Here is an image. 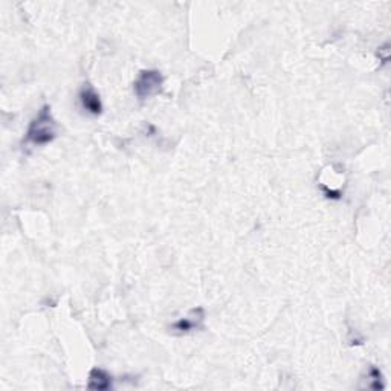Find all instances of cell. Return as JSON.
<instances>
[{
  "mask_svg": "<svg viewBox=\"0 0 391 391\" xmlns=\"http://www.w3.org/2000/svg\"><path fill=\"white\" fill-rule=\"evenodd\" d=\"M57 138V122L51 113V107L46 104L38 111L31 121L23 145H46Z\"/></svg>",
  "mask_w": 391,
  "mask_h": 391,
  "instance_id": "1",
  "label": "cell"
},
{
  "mask_svg": "<svg viewBox=\"0 0 391 391\" xmlns=\"http://www.w3.org/2000/svg\"><path fill=\"white\" fill-rule=\"evenodd\" d=\"M163 84V75L156 69H145L141 70L133 83V90L138 99L144 101L152 98L156 93H159Z\"/></svg>",
  "mask_w": 391,
  "mask_h": 391,
  "instance_id": "2",
  "label": "cell"
},
{
  "mask_svg": "<svg viewBox=\"0 0 391 391\" xmlns=\"http://www.w3.org/2000/svg\"><path fill=\"white\" fill-rule=\"evenodd\" d=\"M203 319H205V310L196 308L190 312L189 317L177 319L173 324H170L168 328L173 335H186L203 328Z\"/></svg>",
  "mask_w": 391,
  "mask_h": 391,
  "instance_id": "3",
  "label": "cell"
},
{
  "mask_svg": "<svg viewBox=\"0 0 391 391\" xmlns=\"http://www.w3.org/2000/svg\"><path fill=\"white\" fill-rule=\"evenodd\" d=\"M80 101L83 109L90 115H99L103 112V103H101V98L98 95V92L95 90L92 84L86 83L81 90H80Z\"/></svg>",
  "mask_w": 391,
  "mask_h": 391,
  "instance_id": "4",
  "label": "cell"
},
{
  "mask_svg": "<svg viewBox=\"0 0 391 391\" xmlns=\"http://www.w3.org/2000/svg\"><path fill=\"white\" fill-rule=\"evenodd\" d=\"M88 388L104 391L112 388V376L103 369H93L89 374Z\"/></svg>",
  "mask_w": 391,
  "mask_h": 391,
  "instance_id": "5",
  "label": "cell"
}]
</instances>
